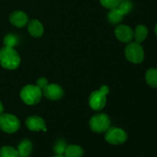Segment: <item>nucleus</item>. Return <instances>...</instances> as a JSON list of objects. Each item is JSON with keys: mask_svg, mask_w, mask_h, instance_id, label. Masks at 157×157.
I'll use <instances>...</instances> for the list:
<instances>
[{"mask_svg": "<svg viewBox=\"0 0 157 157\" xmlns=\"http://www.w3.org/2000/svg\"><path fill=\"white\" fill-rule=\"evenodd\" d=\"M20 57L13 48L4 46L0 49V64L8 70H14L19 66Z\"/></svg>", "mask_w": 157, "mask_h": 157, "instance_id": "1", "label": "nucleus"}, {"mask_svg": "<svg viewBox=\"0 0 157 157\" xmlns=\"http://www.w3.org/2000/svg\"><path fill=\"white\" fill-rule=\"evenodd\" d=\"M42 91L36 85L28 84L21 89L20 97L23 102L28 105H34L41 101Z\"/></svg>", "mask_w": 157, "mask_h": 157, "instance_id": "2", "label": "nucleus"}, {"mask_svg": "<svg viewBox=\"0 0 157 157\" xmlns=\"http://www.w3.org/2000/svg\"><path fill=\"white\" fill-rule=\"evenodd\" d=\"M109 93V88L107 86H102L101 89L95 90L90 94L89 98L90 107L94 110H101L106 105L107 98L106 95Z\"/></svg>", "mask_w": 157, "mask_h": 157, "instance_id": "3", "label": "nucleus"}, {"mask_svg": "<svg viewBox=\"0 0 157 157\" xmlns=\"http://www.w3.org/2000/svg\"><path fill=\"white\" fill-rule=\"evenodd\" d=\"M125 56L127 59L133 64H140L144 59V50L140 43L130 42L126 47Z\"/></svg>", "mask_w": 157, "mask_h": 157, "instance_id": "4", "label": "nucleus"}, {"mask_svg": "<svg viewBox=\"0 0 157 157\" xmlns=\"http://www.w3.org/2000/svg\"><path fill=\"white\" fill-rule=\"evenodd\" d=\"M90 129L97 133L106 132L110 127V120L105 113L94 115L90 120Z\"/></svg>", "mask_w": 157, "mask_h": 157, "instance_id": "5", "label": "nucleus"}, {"mask_svg": "<svg viewBox=\"0 0 157 157\" xmlns=\"http://www.w3.org/2000/svg\"><path fill=\"white\" fill-rule=\"evenodd\" d=\"M20 127V121L18 118L10 113L0 115V129L7 133H13Z\"/></svg>", "mask_w": 157, "mask_h": 157, "instance_id": "6", "label": "nucleus"}, {"mask_svg": "<svg viewBox=\"0 0 157 157\" xmlns=\"http://www.w3.org/2000/svg\"><path fill=\"white\" fill-rule=\"evenodd\" d=\"M127 133L122 129L117 127H110L106 131L105 140L107 143L113 145H120L127 141Z\"/></svg>", "mask_w": 157, "mask_h": 157, "instance_id": "7", "label": "nucleus"}, {"mask_svg": "<svg viewBox=\"0 0 157 157\" xmlns=\"http://www.w3.org/2000/svg\"><path fill=\"white\" fill-rule=\"evenodd\" d=\"M115 35L120 41L124 43L131 42L134 37L133 29L125 25L117 26L115 29Z\"/></svg>", "mask_w": 157, "mask_h": 157, "instance_id": "8", "label": "nucleus"}, {"mask_svg": "<svg viewBox=\"0 0 157 157\" xmlns=\"http://www.w3.org/2000/svg\"><path fill=\"white\" fill-rule=\"evenodd\" d=\"M42 92L48 99L52 100V101L61 99L64 94V91H63V89L61 88V87L55 84H48L43 89Z\"/></svg>", "mask_w": 157, "mask_h": 157, "instance_id": "9", "label": "nucleus"}, {"mask_svg": "<svg viewBox=\"0 0 157 157\" xmlns=\"http://www.w3.org/2000/svg\"><path fill=\"white\" fill-rule=\"evenodd\" d=\"M28 129L32 131H46V124L44 120L38 116H31L25 121Z\"/></svg>", "mask_w": 157, "mask_h": 157, "instance_id": "10", "label": "nucleus"}, {"mask_svg": "<svg viewBox=\"0 0 157 157\" xmlns=\"http://www.w3.org/2000/svg\"><path fill=\"white\" fill-rule=\"evenodd\" d=\"M9 21L13 25L22 28L29 22V17L22 11H15L9 15Z\"/></svg>", "mask_w": 157, "mask_h": 157, "instance_id": "11", "label": "nucleus"}, {"mask_svg": "<svg viewBox=\"0 0 157 157\" xmlns=\"http://www.w3.org/2000/svg\"><path fill=\"white\" fill-rule=\"evenodd\" d=\"M28 31L32 36L39 38L44 33V27L39 21L33 19L28 22Z\"/></svg>", "mask_w": 157, "mask_h": 157, "instance_id": "12", "label": "nucleus"}, {"mask_svg": "<svg viewBox=\"0 0 157 157\" xmlns=\"http://www.w3.org/2000/svg\"><path fill=\"white\" fill-rule=\"evenodd\" d=\"M19 157H29L32 151V144L29 140H23L18 147Z\"/></svg>", "mask_w": 157, "mask_h": 157, "instance_id": "13", "label": "nucleus"}, {"mask_svg": "<svg viewBox=\"0 0 157 157\" xmlns=\"http://www.w3.org/2000/svg\"><path fill=\"white\" fill-rule=\"evenodd\" d=\"M84 151L81 147L78 145L67 146L66 148L64 156L65 157H83Z\"/></svg>", "mask_w": 157, "mask_h": 157, "instance_id": "14", "label": "nucleus"}, {"mask_svg": "<svg viewBox=\"0 0 157 157\" xmlns=\"http://www.w3.org/2000/svg\"><path fill=\"white\" fill-rule=\"evenodd\" d=\"M133 35H134L136 42L141 44L147 38V35H148V29L145 25H140L136 28Z\"/></svg>", "mask_w": 157, "mask_h": 157, "instance_id": "15", "label": "nucleus"}, {"mask_svg": "<svg viewBox=\"0 0 157 157\" xmlns=\"http://www.w3.org/2000/svg\"><path fill=\"white\" fill-rule=\"evenodd\" d=\"M147 84L153 88H157V68H150L146 73Z\"/></svg>", "mask_w": 157, "mask_h": 157, "instance_id": "16", "label": "nucleus"}, {"mask_svg": "<svg viewBox=\"0 0 157 157\" xmlns=\"http://www.w3.org/2000/svg\"><path fill=\"white\" fill-rule=\"evenodd\" d=\"M124 14L117 9H113L110 10L108 14V19L112 24H118L121 22L124 18Z\"/></svg>", "mask_w": 157, "mask_h": 157, "instance_id": "17", "label": "nucleus"}, {"mask_svg": "<svg viewBox=\"0 0 157 157\" xmlns=\"http://www.w3.org/2000/svg\"><path fill=\"white\" fill-rule=\"evenodd\" d=\"M0 157H19L18 150L10 146H5L0 149Z\"/></svg>", "mask_w": 157, "mask_h": 157, "instance_id": "18", "label": "nucleus"}, {"mask_svg": "<svg viewBox=\"0 0 157 157\" xmlns=\"http://www.w3.org/2000/svg\"><path fill=\"white\" fill-rule=\"evenodd\" d=\"M132 8H133V4H132L131 2L129 1V0H122L120 2L117 9L125 15L131 11Z\"/></svg>", "mask_w": 157, "mask_h": 157, "instance_id": "19", "label": "nucleus"}, {"mask_svg": "<svg viewBox=\"0 0 157 157\" xmlns=\"http://www.w3.org/2000/svg\"><path fill=\"white\" fill-rule=\"evenodd\" d=\"M3 43H4L5 46H6V47L14 48L18 44V38L15 35L9 34L4 38Z\"/></svg>", "mask_w": 157, "mask_h": 157, "instance_id": "20", "label": "nucleus"}, {"mask_svg": "<svg viewBox=\"0 0 157 157\" xmlns=\"http://www.w3.org/2000/svg\"><path fill=\"white\" fill-rule=\"evenodd\" d=\"M67 147V146L66 145V143L64 141L59 140L56 143L54 147V152L56 155H64Z\"/></svg>", "mask_w": 157, "mask_h": 157, "instance_id": "21", "label": "nucleus"}, {"mask_svg": "<svg viewBox=\"0 0 157 157\" xmlns=\"http://www.w3.org/2000/svg\"><path fill=\"white\" fill-rule=\"evenodd\" d=\"M100 2L104 8L111 10L118 7L121 0H100Z\"/></svg>", "mask_w": 157, "mask_h": 157, "instance_id": "22", "label": "nucleus"}, {"mask_svg": "<svg viewBox=\"0 0 157 157\" xmlns=\"http://www.w3.org/2000/svg\"><path fill=\"white\" fill-rule=\"evenodd\" d=\"M48 84V80L46 79V78H39V79L37 81V83H36V86L38 87H39L40 89L41 90V91H42L43 89L44 88V87H46V86Z\"/></svg>", "mask_w": 157, "mask_h": 157, "instance_id": "23", "label": "nucleus"}, {"mask_svg": "<svg viewBox=\"0 0 157 157\" xmlns=\"http://www.w3.org/2000/svg\"><path fill=\"white\" fill-rule=\"evenodd\" d=\"M3 110H4V107H3V105L2 104V102L0 101V115L2 114Z\"/></svg>", "mask_w": 157, "mask_h": 157, "instance_id": "24", "label": "nucleus"}, {"mask_svg": "<svg viewBox=\"0 0 157 157\" xmlns=\"http://www.w3.org/2000/svg\"><path fill=\"white\" fill-rule=\"evenodd\" d=\"M53 157H65L64 155H56V156H53Z\"/></svg>", "mask_w": 157, "mask_h": 157, "instance_id": "25", "label": "nucleus"}, {"mask_svg": "<svg viewBox=\"0 0 157 157\" xmlns=\"http://www.w3.org/2000/svg\"><path fill=\"white\" fill-rule=\"evenodd\" d=\"M155 33H156V35H157V24L156 25V26H155Z\"/></svg>", "mask_w": 157, "mask_h": 157, "instance_id": "26", "label": "nucleus"}, {"mask_svg": "<svg viewBox=\"0 0 157 157\" xmlns=\"http://www.w3.org/2000/svg\"><path fill=\"white\" fill-rule=\"evenodd\" d=\"M121 1H122V0H121Z\"/></svg>", "mask_w": 157, "mask_h": 157, "instance_id": "27", "label": "nucleus"}]
</instances>
